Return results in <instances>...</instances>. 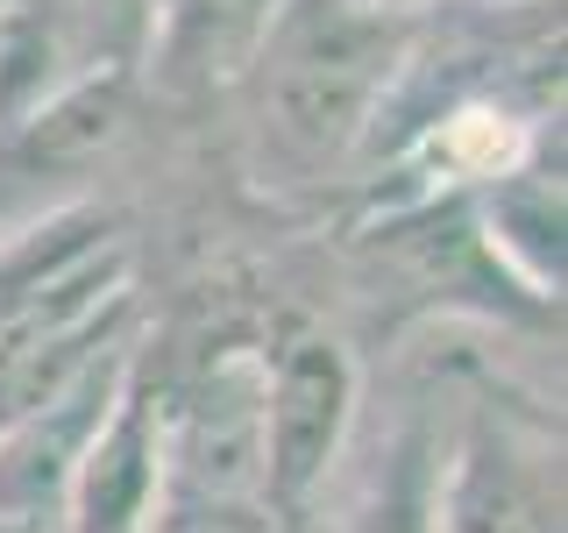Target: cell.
<instances>
[{
  "label": "cell",
  "instance_id": "1",
  "mask_svg": "<svg viewBox=\"0 0 568 533\" xmlns=\"http://www.w3.org/2000/svg\"><path fill=\"white\" fill-rule=\"evenodd\" d=\"M413 71V8L284 0L235 79L242 142L263 185H320L369 150Z\"/></svg>",
  "mask_w": 568,
  "mask_h": 533
},
{
  "label": "cell",
  "instance_id": "2",
  "mask_svg": "<svg viewBox=\"0 0 568 533\" xmlns=\"http://www.w3.org/2000/svg\"><path fill=\"white\" fill-rule=\"evenodd\" d=\"M434 533H561V413L469 378L434 462Z\"/></svg>",
  "mask_w": 568,
  "mask_h": 533
},
{
  "label": "cell",
  "instance_id": "3",
  "mask_svg": "<svg viewBox=\"0 0 568 533\" xmlns=\"http://www.w3.org/2000/svg\"><path fill=\"white\" fill-rule=\"evenodd\" d=\"M363 370L313 320H284L263 342V505L277 520L320 512V491L348 455Z\"/></svg>",
  "mask_w": 568,
  "mask_h": 533
},
{
  "label": "cell",
  "instance_id": "4",
  "mask_svg": "<svg viewBox=\"0 0 568 533\" xmlns=\"http://www.w3.org/2000/svg\"><path fill=\"white\" fill-rule=\"evenodd\" d=\"M156 497H164V449H156V378L150 355L129 342L121 384L93 420L79 462L64 476L58 520L64 533H150Z\"/></svg>",
  "mask_w": 568,
  "mask_h": 533
},
{
  "label": "cell",
  "instance_id": "5",
  "mask_svg": "<svg viewBox=\"0 0 568 533\" xmlns=\"http://www.w3.org/2000/svg\"><path fill=\"white\" fill-rule=\"evenodd\" d=\"M277 8L284 0H150V29H142L135 71L171 107L227 100Z\"/></svg>",
  "mask_w": 568,
  "mask_h": 533
},
{
  "label": "cell",
  "instance_id": "6",
  "mask_svg": "<svg viewBox=\"0 0 568 533\" xmlns=\"http://www.w3.org/2000/svg\"><path fill=\"white\" fill-rule=\"evenodd\" d=\"M434 462L440 441L419 413L369 449L363 476L334 512H306L298 533H434Z\"/></svg>",
  "mask_w": 568,
  "mask_h": 533
},
{
  "label": "cell",
  "instance_id": "7",
  "mask_svg": "<svg viewBox=\"0 0 568 533\" xmlns=\"http://www.w3.org/2000/svg\"><path fill=\"white\" fill-rule=\"evenodd\" d=\"M377 8H419V0H377Z\"/></svg>",
  "mask_w": 568,
  "mask_h": 533
}]
</instances>
